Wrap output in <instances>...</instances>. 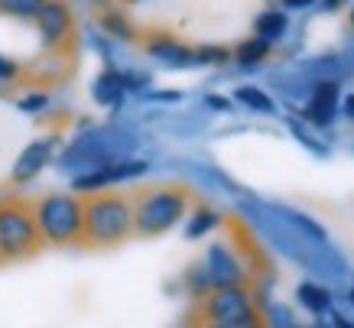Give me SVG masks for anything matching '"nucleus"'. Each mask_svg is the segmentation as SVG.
I'll use <instances>...</instances> for the list:
<instances>
[{"mask_svg": "<svg viewBox=\"0 0 354 328\" xmlns=\"http://www.w3.org/2000/svg\"><path fill=\"white\" fill-rule=\"evenodd\" d=\"M133 237V205L127 192L104 189L85 195V228H82V247L91 250H111Z\"/></svg>", "mask_w": 354, "mask_h": 328, "instance_id": "obj_1", "label": "nucleus"}, {"mask_svg": "<svg viewBox=\"0 0 354 328\" xmlns=\"http://www.w3.org/2000/svg\"><path fill=\"white\" fill-rule=\"evenodd\" d=\"M192 192L185 185H150L130 192L133 205V234L137 237H160L172 231L192 208Z\"/></svg>", "mask_w": 354, "mask_h": 328, "instance_id": "obj_2", "label": "nucleus"}, {"mask_svg": "<svg viewBox=\"0 0 354 328\" xmlns=\"http://www.w3.org/2000/svg\"><path fill=\"white\" fill-rule=\"evenodd\" d=\"M137 149H140V140L133 137L130 130H120V127L85 130V134H78V137L62 149L59 170L78 176V172L97 170V166L114 163V159L137 156Z\"/></svg>", "mask_w": 354, "mask_h": 328, "instance_id": "obj_3", "label": "nucleus"}, {"mask_svg": "<svg viewBox=\"0 0 354 328\" xmlns=\"http://www.w3.org/2000/svg\"><path fill=\"white\" fill-rule=\"evenodd\" d=\"M36 224L46 247H78L85 228V195L78 192H46L32 201Z\"/></svg>", "mask_w": 354, "mask_h": 328, "instance_id": "obj_4", "label": "nucleus"}, {"mask_svg": "<svg viewBox=\"0 0 354 328\" xmlns=\"http://www.w3.org/2000/svg\"><path fill=\"white\" fill-rule=\"evenodd\" d=\"M43 234L36 224L32 201L3 199L0 201V264H23L43 250Z\"/></svg>", "mask_w": 354, "mask_h": 328, "instance_id": "obj_5", "label": "nucleus"}, {"mask_svg": "<svg viewBox=\"0 0 354 328\" xmlns=\"http://www.w3.org/2000/svg\"><path fill=\"white\" fill-rule=\"evenodd\" d=\"M198 322L215 328H257L263 322V312H260L250 283L212 286L198 299Z\"/></svg>", "mask_w": 354, "mask_h": 328, "instance_id": "obj_6", "label": "nucleus"}, {"mask_svg": "<svg viewBox=\"0 0 354 328\" xmlns=\"http://www.w3.org/2000/svg\"><path fill=\"white\" fill-rule=\"evenodd\" d=\"M32 23H36V33L49 53H72L75 49L78 26L68 0H46L39 13L32 17Z\"/></svg>", "mask_w": 354, "mask_h": 328, "instance_id": "obj_7", "label": "nucleus"}, {"mask_svg": "<svg viewBox=\"0 0 354 328\" xmlns=\"http://www.w3.org/2000/svg\"><path fill=\"white\" fill-rule=\"evenodd\" d=\"M147 172H150V163H147V159L124 156V159H114V163H104V166H97V170H88V172L72 176V192H78V195H91V192L118 189V185L140 179V176H147Z\"/></svg>", "mask_w": 354, "mask_h": 328, "instance_id": "obj_8", "label": "nucleus"}, {"mask_svg": "<svg viewBox=\"0 0 354 328\" xmlns=\"http://www.w3.org/2000/svg\"><path fill=\"white\" fill-rule=\"evenodd\" d=\"M342 111V91H338V78H315L309 95L302 98L299 120L315 130H325L335 124V117Z\"/></svg>", "mask_w": 354, "mask_h": 328, "instance_id": "obj_9", "label": "nucleus"}, {"mask_svg": "<svg viewBox=\"0 0 354 328\" xmlns=\"http://www.w3.org/2000/svg\"><path fill=\"white\" fill-rule=\"evenodd\" d=\"M202 266H205V273H208V280H212V286L250 283V270H247V264H244V254L227 241L212 244L208 254H205V260H202Z\"/></svg>", "mask_w": 354, "mask_h": 328, "instance_id": "obj_10", "label": "nucleus"}, {"mask_svg": "<svg viewBox=\"0 0 354 328\" xmlns=\"http://www.w3.org/2000/svg\"><path fill=\"white\" fill-rule=\"evenodd\" d=\"M140 43H143V53L150 55L153 62L166 65V69H198V55H195L192 46L179 43L169 33H150Z\"/></svg>", "mask_w": 354, "mask_h": 328, "instance_id": "obj_11", "label": "nucleus"}, {"mask_svg": "<svg viewBox=\"0 0 354 328\" xmlns=\"http://www.w3.org/2000/svg\"><path fill=\"white\" fill-rule=\"evenodd\" d=\"M55 147H59V137H55V134L32 140L30 147L17 156V163H13V170H10L13 185H26V182L36 179V176H39V172H43L46 166L55 159Z\"/></svg>", "mask_w": 354, "mask_h": 328, "instance_id": "obj_12", "label": "nucleus"}, {"mask_svg": "<svg viewBox=\"0 0 354 328\" xmlns=\"http://www.w3.org/2000/svg\"><path fill=\"white\" fill-rule=\"evenodd\" d=\"M260 208H263L279 228H286V231L296 234V237H306V241H312V244H325V237H328L322 224H315L312 218L296 212V208H286V205H277V201H260Z\"/></svg>", "mask_w": 354, "mask_h": 328, "instance_id": "obj_13", "label": "nucleus"}, {"mask_svg": "<svg viewBox=\"0 0 354 328\" xmlns=\"http://www.w3.org/2000/svg\"><path fill=\"white\" fill-rule=\"evenodd\" d=\"M97 30L104 33L108 39H114V43H137L140 39L137 26L130 23V17L124 13L120 3H108L104 10H97Z\"/></svg>", "mask_w": 354, "mask_h": 328, "instance_id": "obj_14", "label": "nucleus"}, {"mask_svg": "<svg viewBox=\"0 0 354 328\" xmlns=\"http://www.w3.org/2000/svg\"><path fill=\"white\" fill-rule=\"evenodd\" d=\"M91 98H95L97 107H120L124 98H127V88H124V72L108 65L104 72L91 82Z\"/></svg>", "mask_w": 354, "mask_h": 328, "instance_id": "obj_15", "label": "nucleus"}, {"mask_svg": "<svg viewBox=\"0 0 354 328\" xmlns=\"http://www.w3.org/2000/svg\"><path fill=\"white\" fill-rule=\"evenodd\" d=\"M296 299H299V306L312 316H328V309H332V289L328 283L322 280H306V283L296 286Z\"/></svg>", "mask_w": 354, "mask_h": 328, "instance_id": "obj_16", "label": "nucleus"}, {"mask_svg": "<svg viewBox=\"0 0 354 328\" xmlns=\"http://www.w3.org/2000/svg\"><path fill=\"white\" fill-rule=\"evenodd\" d=\"M215 228H221V212L192 201V208L185 215V237H189V241H202V237H208Z\"/></svg>", "mask_w": 354, "mask_h": 328, "instance_id": "obj_17", "label": "nucleus"}, {"mask_svg": "<svg viewBox=\"0 0 354 328\" xmlns=\"http://www.w3.org/2000/svg\"><path fill=\"white\" fill-rule=\"evenodd\" d=\"M273 55V43L270 39H263V36H250V39H244V43H237V49H231V59H234L241 69H257V65H263Z\"/></svg>", "mask_w": 354, "mask_h": 328, "instance_id": "obj_18", "label": "nucleus"}, {"mask_svg": "<svg viewBox=\"0 0 354 328\" xmlns=\"http://www.w3.org/2000/svg\"><path fill=\"white\" fill-rule=\"evenodd\" d=\"M254 33L277 46L279 39L290 33V17H286V10H273V7H270V10L257 13V20H254Z\"/></svg>", "mask_w": 354, "mask_h": 328, "instance_id": "obj_19", "label": "nucleus"}, {"mask_svg": "<svg viewBox=\"0 0 354 328\" xmlns=\"http://www.w3.org/2000/svg\"><path fill=\"white\" fill-rule=\"evenodd\" d=\"M234 104H241V107H247V111H254V114H277L279 107H277V101L263 91V88H257V85H241L234 91Z\"/></svg>", "mask_w": 354, "mask_h": 328, "instance_id": "obj_20", "label": "nucleus"}, {"mask_svg": "<svg viewBox=\"0 0 354 328\" xmlns=\"http://www.w3.org/2000/svg\"><path fill=\"white\" fill-rule=\"evenodd\" d=\"M46 0H0V17L7 20H32Z\"/></svg>", "mask_w": 354, "mask_h": 328, "instance_id": "obj_21", "label": "nucleus"}, {"mask_svg": "<svg viewBox=\"0 0 354 328\" xmlns=\"http://www.w3.org/2000/svg\"><path fill=\"white\" fill-rule=\"evenodd\" d=\"M185 289L192 293L195 299H202L208 289H212V280H208V273H205V266L202 264H195L185 270Z\"/></svg>", "mask_w": 354, "mask_h": 328, "instance_id": "obj_22", "label": "nucleus"}, {"mask_svg": "<svg viewBox=\"0 0 354 328\" xmlns=\"http://www.w3.org/2000/svg\"><path fill=\"white\" fill-rule=\"evenodd\" d=\"M290 130H292V137L299 140L302 147H309L312 153H319V156H328V147H325L322 140H315V137H312L309 127H306V124H299L296 117H290Z\"/></svg>", "mask_w": 354, "mask_h": 328, "instance_id": "obj_23", "label": "nucleus"}, {"mask_svg": "<svg viewBox=\"0 0 354 328\" xmlns=\"http://www.w3.org/2000/svg\"><path fill=\"white\" fill-rule=\"evenodd\" d=\"M195 55H198V65H227L231 62V49H225V46H198Z\"/></svg>", "mask_w": 354, "mask_h": 328, "instance_id": "obj_24", "label": "nucleus"}, {"mask_svg": "<svg viewBox=\"0 0 354 328\" xmlns=\"http://www.w3.org/2000/svg\"><path fill=\"white\" fill-rule=\"evenodd\" d=\"M49 107V91H30L20 98V111L23 114H43Z\"/></svg>", "mask_w": 354, "mask_h": 328, "instance_id": "obj_25", "label": "nucleus"}, {"mask_svg": "<svg viewBox=\"0 0 354 328\" xmlns=\"http://www.w3.org/2000/svg\"><path fill=\"white\" fill-rule=\"evenodd\" d=\"M263 316H267V322H273V325H283V328H292L296 325V318L290 316V309L286 306H267V309H260Z\"/></svg>", "mask_w": 354, "mask_h": 328, "instance_id": "obj_26", "label": "nucleus"}, {"mask_svg": "<svg viewBox=\"0 0 354 328\" xmlns=\"http://www.w3.org/2000/svg\"><path fill=\"white\" fill-rule=\"evenodd\" d=\"M23 69L13 59H7V55H0V85H13V82H20Z\"/></svg>", "mask_w": 354, "mask_h": 328, "instance_id": "obj_27", "label": "nucleus"}, {"mask_svg": "<svg viewBox=\"0 0 354 328\" xmlns=\"http://www.w3.org/2000/svg\"><path fill=\"white\" fill-rule=\"evenodd\" d=\"M150 75L147 72H124V88H127V91H140V95H143V91H147V88H150Z\"/></svg>", "mask_w": 354, "mask_h": 328, "instance_id": "obj_28", "label": "nucleus"}, {"mask_svg": "<svg viewBox=\"0 0 354 328\" xmlns=\"http://www.w3.org/2000/svg\"><path fill=\"white\" fill-rule=\"evenodd\" d=\"M205 107L208 111H231V101L221 95H205Z\"/></svg>", "mask_w": 354, "mask_h": 328, "instance_id": "obj_29", "label": "nucleus"}, {"mask_svg": "<svg viewBox=\"0 0 354 328\" xmlns=\"http://www.w3.org/2000/svg\"><path fill=\"white\" fill-rule=\"evenodd\" d=\"M153 101H162V104H179L183 101V95L179 91H156V95H150Z\"/></svg>", "mask_w": 354, "mask_h": 328, "instance_id": "obj_30", "label": "nucleus"}, {"mask_svg": "<svg viewBox=\"0 0 354 328\" xmlns=\"http://www.w3.org/2000/svg\"><path fill=\"white\" fill-rule=\"evenodd\" d=\"M279 3H283L286 10H309L315 0H279Z\"/></svg>", "mask_w": 354, "mask_h": 328, "instance_id": "obj_31", "label": "nucleus"}, {"mask_svg": "<svg viewBox=\"0 0 354 328\" xmlns=\"http://www.w3.org/2000/svg\"><path fill=\"white\" fill-rule=\"evenodd\" d=\"M342 111H344V117H348V120H354V95H348L342 101Z\"/></svg>", "mask_w": 354, "mask_h": 328, "instance_id": "obj_32", "label": "nucleus"}, {"mask_svg": "<svg viewBox=\"0 0 354 328\" xmlns=\"http://www.w3.org/2000/svg\"><path fill=\"white\" fill-rule=\"evenodd\" d=\"M344 3H348V0H322V7H325V10H342Z\"/></svg>", "mask_w": 354, "mask_h": 328, "instance_id": "obj_33", "label": "nucleus"}, {"mask_svg": "<svg viewBox=\"0 0 354 328\" xmlns=\"http://www.w3.org/2000/svg\"><path fill=\"white\" fill-rule=\"evenodd\" d=\"M114 3H120V7H133V3H143V0H114Z\"/></svg>", "mask_w": 354, "mask_h": 328, "instance_id": "obj_34", "label": "nucleus"}, {"mask_svg": "<svg viewBox=\"0 0 354 328\" xmlns=\"http://www.w3.org/2000/svg\"><path fill=\"white\" fill-rule=\"evenodd\" d=\"M348 26H351V33H354V7H351V13H348Z\"/></svg>", "mask_w": 354, "mask_h": 328, "instance_id": "obj_35", "label": "nucleus"}]
</instances>
